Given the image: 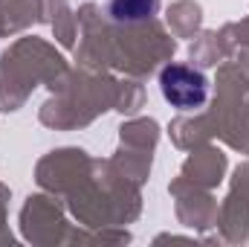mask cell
<instances>
[{
  "label": "cell",
  "instance_id": "6da1fadb",
  "mask_svg": "<svg viewBox=\"0 0 249 247\" xmlns=\"http://www.w3.org/2000/svg\"><path fill=\"white\" fill-rule=\"evenodd\" d=\"M160 90L165 102H171L180 111H194L203 108L209 99V79L188 64H168L160 73Z\"/></svg>",
  "mask_w": 249,
  "mask_h": 247
},
{
  "label": "cell",
  "instance_id": "7a4b0ae2",
  "mask_svg": "<svg viewBox=\"0 0 249 247\" xmlns=\"http://www.w3.org/2000/svg\"><path fill=\"white\" fill-rule=\"evenodd\" d=\"M160 12V0H107V15L119 26H136Z\"/></svg>",
  "mask_w": 249,
  "mask_h": 247
}]
</instances>
